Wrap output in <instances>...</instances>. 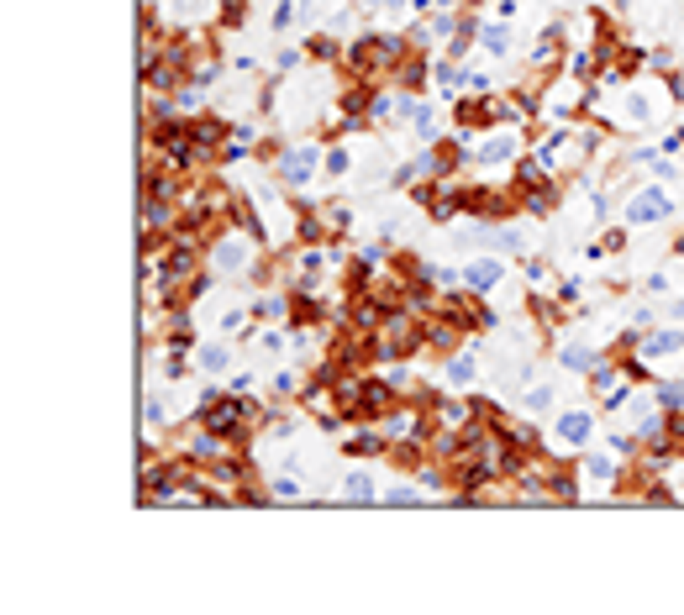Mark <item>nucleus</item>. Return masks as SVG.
<instances>
[{"label": "nucleus", "mask_w": 684, "mask_h": 615, "mask_svg": "<svg viewBox=\"0 0 684 615\" xmlns=\"http://www.w3.org/2000/svg\"><path fill=\"white\" fill-rule=\"evenodd\" d=\"M495 279H500V263H479V269H468V284H474V289H490Z\"/></svg>", "instance_id": "1"}, {"label": "nucleus", "mask_w": 684, "mask_h": 615, "mask_svg": "<svg viewBox=\"0 0 684 615\" xmlns=\"http://www.w3.org/2000/svg\"><path fill=\"white\" fill-rule=\"evenodd\" d=\"M348 495L353 500H369V479H363V473H358V479H348Z\"/></svg>", "instance_id": "2"}]
</instances>
